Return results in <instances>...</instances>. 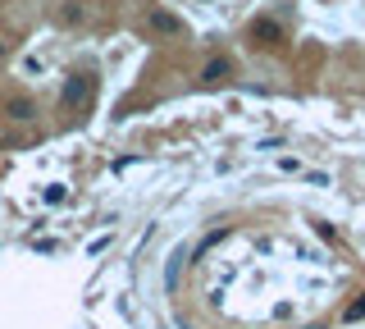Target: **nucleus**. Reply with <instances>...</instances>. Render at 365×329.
I'll return each mask as SVG.
<instances>
[{"label": "nucleus", "instance_id": "nucleus-1", "mask_svg": "<svg viewBox=\"0 0 365 329\" xmlns=\"http://www.w3.org/2000/svg\"><path fill=\"white\" fill-rule=\"evenodd\" d=\"M87 92H92V78H87V73H73V78L64 83L60 101H64V105H69V110H73V105H82V101H87Z\"/></svg>", "mask_w": 365, "mask_h": 329}, {"label": "nucleus", "instance_id": "nucleus-2", "mask_svg": "<svg viewBox=\"0 0 365 329\" xmlns=\"http://www.w3.org/2000/svg\"><path fill=\"white\" fill-rule=\"evenodd\" d=\"M228 73H233V64H228V60H224V55H215V60H210V64H206V69H201V78H206V83H224V78H228Z\"/></svg>", "mask_w": 365, "mask_h": 329}, {"label": "nucleus", "instance_id": "nucleus-3", "mask_svg": "<svg viewBox=\"0 0 365 329\" xmlns=\"http://www.w3.org/2000/svg\"><path fill=\"white\" fill-rule=\"evenodd\" d=\"M252 37H256V46H274L278 42V23L274 18H261V23L252 28Z\"/></svg>", "mask_w": 365, "mask_h": 329}, {"label": "nucleus", "instance_id": "nucleus-4", "mask_svg": "<svg viewBox=\"0 0 365 329\" xmlns=\"http://www.w3.org/2000/svg\"><path fill=\"white\" fill-rule=\"evenodd\" d=\"M151 28H156V32H178V18L165 14V9H151Z\"/></svg>", "mask_w": 365, "mask_h": 329}, {"label": "nucleus", "instance_id": "nucleus-5", "mask_svg": "<svg viewBox=\"0 0 365 329\" xmlns=\"http://www.w3.org/2000/svg\"><path fill=\"white\" fill-rule=\"evenodd\" d=\"M9 114L14 119H32V101H9Z\"/></svg>", "mask_w": 365, "mask_h": 329}, {"label": "nucleus", "instance_id": "nucleus-6", "mask_svg": "<svg viewBox=\"0 0 365 329\" xmlns=\"http://www.w3.org/2000/svg\"><path fill=\"white\" fill-rule=\"evenodd\" d=\"M0 55H5V46H0Z\"/></svg>", "mask_w": 365, "mask_h": 329}]
</instances>
